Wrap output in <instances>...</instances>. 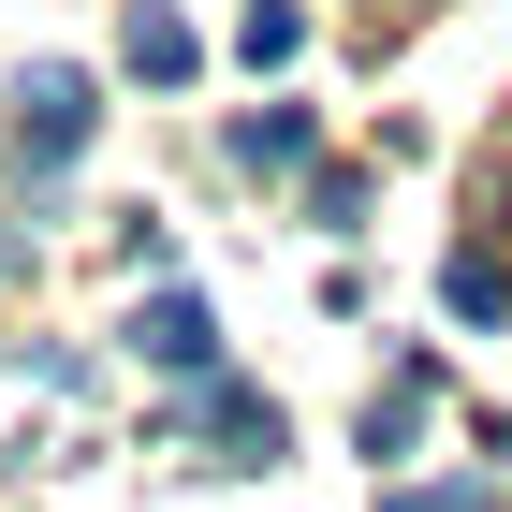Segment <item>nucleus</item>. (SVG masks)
<instances>
[{
    "label": "nucleus",
    "instance_id": "39448f33",
    "mask_svg": "<svg viewBox=\"0 0 512 512\" xmlns=\"http://www.w3.org/2000/svg\"><path fill=\"white\" fill-rule=\"evenodd\" d=\"M308 147H322V118H308V103H249V118H235V161H249V176H293Z\"/></svg>",
    "mask_w": 512,
    "mask_h": 512
},
{
    "label": "nucleus",
    "instance_id": "1a4fd4ad",
    "mask_svg": "<svg viewBox=\"0 0 512 512\" xmlns=\"http://www.w3.org/2000/svg\"><path fill=\"white\" fill-rule=\"evenodd\" d=\"M381 512H498V498H483V483H395Z\"/></svg>",
    "mask_w": 512,
    "mask_h": 512
},
{
    "label": "nucleus",
    "instance_id": "0eeeda50",
    "mask_svg": "<svg viewBox=\"0 0 512 512\" xmlns=\"http://www.w3.org/2000/svg\"><path fill=\"white\" fill-rule=\"evenodd\" d=\"M439 293H454L469 322H498V308H512V264H498V249H454V264H439Z\"/></svg>",
    "mask_w": 512,
    "mask_h": 512
},
{
    "label": "nucleus",
    "instance_id": "f03ea898",
    "mask_svg": "<svg viewBox=\"0 0 512 512\" xmlns=\"http://www.w3.org/2000/svg\"><path fill=\"white\" fill-rule=\"evenodd\" d=\"M132 352H147L161 381H220V308H205V293H147V308H132Z\"/></svg>",
    "mask_w": 512,
    "mask_h": 512
},
{
    "label": "nucleus",
    "instance_id": "20e7f679",
    "mask_svg": "<svg viewBox=\"0 0 512 512\" xmlns=\"http://www.w3.org/2000/svg\"><path fill=\"white\" fill-rule=\"evenodd\" d=\"M191 59H205V44H191L176 0H132V15H118V74L132 88H191Z\"/></svg>",
    "mask_w": 512,
    "mask_h": 512
},
{
    "label": "nucleus",
    "instance_id": "423d86ee",
    "mask_svg": "<svg viewBox=\"0 0 512 512\" xmlns=\"http://www.w3.org/2000/svg\"><path fill=\"white\" fill-rule=\"evenodd\" d=\"M293 44H308V0H249V15H235V59H249V74H278Z\"/></svg>",
    "mask_w": 512,
    "mask_h": 512
},
{
    "label": "nucleus",
    "instance_id": "f257e3e1",
    "mask_svg": "<svg viewBox=\"0 0 512 512\" xmlns=\"http://www.w3.org/2000/svg\"><path fill=\"white\" fill-rule=\"evenodd\" d=\"M88 118H103V103H88V74H59V59H44V74H15V161H30V176H59V161L88 147Z\"/></svg>",
    "mask_w": 512,
    "mask_h": 512
},
{
    "label": "nucleus",
    "instance_id": "6e6552de",
    "mask_svg": "<svg viewBox=\"0 0 512 512\" xmlns=\"http://www.w3.org/2000/svg\"><path fill=\"white\" fill-rule=\"evenodd\" d=\"M410 425H425V366H410V381H381V410H366V454H395Z\"/></svg>",
    "mask_w": 512,
    "mask_h": 512
},
{
    "label": "nucleus",
    "instance_id": "7ed1b4c3",
    "mask_svg": "<svg viewBox=\"0 0 512 512\" xmlns=\"http://www.w3.org/2000/svg\"><path fill=\"white\" fill-rule=\"evenodd\" d=\"M191 439L220 454V469H278V410H264L249 381H205V395H191Z\"/></svg>",
    "mask_w": 512,
    "mask_h": 512
}]
</instances>
